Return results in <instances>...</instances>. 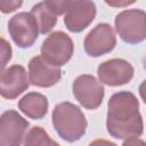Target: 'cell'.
Wrapping results in <instances>:
<instances>
[{"label": "cell", "instance_id": "2", "mask_svg": "<svg viewBox=\"0 0 146 146\" xmlns=\"http://www.w3.org/2000/svg\"><path fill=\"white\" fill-rule=\"evenodd\" d=\"M52 125L58 136L67 141H78L87 130V119L79 106L64 102L55 106L51 113Z\"/></svg>", "mask_w": 146, "mask_h": 146}, {"label": "cell", "instance_id": "14", "mask_svg": "<svg viewBox=\"0 0 146 146\" xmlns=\"http://www.w3.org/2000/svg\"><path fill=\"white\" fill-rule=\"evenodd\" d=\"M30 13L34 16L41 34L49 33L57 24V16L50 10L46 1H41L34 5Z\"/></svg>", "mask_w": 146, "mask_h": 146}, {"label": "cell", "instance_id": "4", "mask_svg": "<svg viewBox=\"0 0 146 146\" xmlns=\"http://www.w3.org/2000/svg\"><path fill=\"white\" fill-rule=\"evenodd\" d=\"M41 56L51 65L60 67L70 62L74 52L71 36L62 31L50 33L41 46Z\"/></svg>", "mask_w": 146, "mask_h": 146}, {"label": "cell", "instance_id": "6", "mask_svg": "<svg viewBox=\"0 0 146 146\" xmlns=\"http://www.w3.org/2000/svg\"><path fill=\"white\" fill-rule=\"evenodd\" d=\"M73 95L84 108L96 110L104 99L105 89L103 83L94 75L82 74L73 82Z\"/></svg>", "mask_w": 146, "mask_h": 146}, {"label": "cell", "instance_id": "8", "mask_svg": "<svg viewBox=\"0 0 146 146\" xmlns=\"http://www.w3.org/2000/svg\"><path fill=\"white\" fill-rule=\"evenodd\" d=\"M116 46L113 27L107 23L97 24L84 38V51L90 57H100L111 52Z\"/></svg>", "mask_w": 146, "mask_h": 146}, {"label": "cell", "instance_id": "12", "mask_svg": "<svg viewBox=\"0 0 146 146\" xmlns=\"http://www.w3.org/2000/svg\"><path fill=\"white\" fill-rule=\"evenodd\" d=\"M96 5L92 1H73L64 16V24L72 33L86 30L96 17Z\"/></svg>", "mask_w": 146, "mask_h": 146}, {"label": "cell", "instance_id": "22", "mask_svg": "<svg viewBox=\"0 0 146 146\" xmlns=\"http://www.w3.org/2000/svg\"><path fill=\"white\" fill-rule=\"evenodd\" d=\"M107 5L113 6V7H123V6H129L135 3V1H124V2H115V1H105Z\"/></svg>", "mask_w": 146, "mask_h": 146}, {"label": "cell", "instance_id": "13", "mask_svg": "<svg viewBox=\"0 0 146 146\" xmlns=\"http://www.w3.org/2000/svg\"><path fill=\"white\" fill-rule=\"evenodd\" d=\"M18 110L32 120H41L48 112V99L40 92H29L18 100Z\"/></svg>", "mask_w": 146, "mask_h": 146}, {"label": "cell", "instance_id": "19", "mask_svg": "<svg viewBox=\"0 0 146 146\" xmlns=\"http://www.w3.org/2000/svg\"><path fill=\"white\" fill-rule=\"evenodd\" d=\"M122 146H146V141L138 137H130L124 139Z\"/></svg>", "mask_w": 146, "mask_h": 146}, {"label": "cell", "instance_id": "18", "mask_svg": "<svg viewBox=\"0 0 146 146\" xmlns=\"http://www.w3.org/2000/svg\"><path fill=\"white\" fill-rule=\"evenodd\" d=\"M22 1L21 0H1L0 1V10L3 14H8V13H13L16 9H18L22 6Z\"/></svg>", "mask_w": 146, "mask_h": 146}, {"label": "cell", "instance_id": "5", "mask_svg": "<svg viewBox=\"0 0 146 146\" xmlns=\"http://www.w3.org/2000/svg\"><path fill=\"white\" fill-rule=\"evenodd\" d=\"M8 32L16 46L30 48L36 41L40 30L34 16L31 13L22 11L9 19Z\"/></svg>", "mask_w": 146, "mask_h": 146}, {"label": "cell", "instance_id": "10", "mask_svg": "<svg viewBox=\"0 0 146 146\" xmlns=\"http://www.w3.org/2000/svg\"><path fill=\"white\" fill-rule=\"evenodd\" d=\"M30 87V79L22 65H11L1 71L0 94L6 99H15Z\"/></svg>", "mask_w": 146, "mask_h": 146}, {"label": "cell", "instance_id": "20", "mask_svg": "<svg viewBox=\"0 0 146 146\" xmlns=\"http://www.w3.org/2000/svg\"><path fill=\"white\" fill-rule=\"evenodd\" d=\"M89 146H117V145L106 139H95L89 144Z\"/></svg>", "mask_w": 146, "mask_h": 146}, {"label": "cell", "instance_id": "16", "mask_svg": "<svg viewBox=\"0 0 146 146\" xmlns=\"http://www.w3.org/2000/svg\"><path fill=\"white\" fill-rule=\"evenodd\" d=\"M48 7L50 8V10L56 15V16H60L64 13L66 14V11L70 9V7L72 6L73 1H46Z\"/></svg>", "mask_w": 146, "mask_h": 146}, {"label": "cell", "instance_id": "9", "mask_svg": "<svg viewBox=\"0 0 146 146\" xmlns=\"http://www.w3.org/2000/svg\"><path fill=\"white\" fill-rule=\"evenodd\" d=\"M133 66L122 58L105 60L97 67L99 81L110 87H119L129 83L133 78Z\"/></svg>", "mask_w": 146, "mask_h": 146}, {"label": "cell", "instance_id": "7", "mask_svg": "<svg viewBox=\"0 0 146 146\" xmlns=\"http://www.w3.org/2000/svg\"><path fill=\"white\" fill-rule=\"evenodd\" d=\"M30 123L18 112L6 111L0 117V146H21Z\"/></svg>", "mask_w": 146, "mask_h": 146}, {"label": "cell", "instance_id": "11", "mask_svg": "<svg viewBox=\"0 0 146 146\" xmlns=\"http://www.w3.org/2000/svg\"><path fill=\"white\" fill-rule=\"evenodd\" d=\"M60 78V67L49 64L41 55L31 58L29 63V79L31 84L40 88H50L57 84Z\"/></svg>", "mask_w": 146, "mask_h": 146}, {"label": "cell", "instance_id": "17", "mask_svg": "<svg viewBox=\"0 0 146 146\" xmlns=\"http://www.w3.org/2000/svg\"><path fill=\"white\" fill-rule=\"evenodd\" d=\"M11 54L13 51L10 44L6 41V39L1 38V71L5 70V66L11 59Z\"/></svg>", "mask_w": 146, "mask_h": 146}, {"label": "cell", "instance_id": "21", "mask_svg": "<svg viewBox=\"0 0 146 146\" xmlns=\"http://www.w3.org/2000/svg\"><path fill=\"white\" fill-rule=\"evenodd\" d=\"M138 91H139L140 98H141L143 102L146 104V80H144V81L140 83V86H139V88H138Z\"/></svg>", "mask_w": 146, "mask_h": 146}, {"label": "cell", "instance_id": "1", "mask_svg": "<svg viewBox=\"0 0 146 146\" xmlns=\"http://www.w3.org/2000/svg\"><path fill=\"white\" fill-rule=\"evenodd\" d=\"M107 132L116 139L139 137L144 131L139 102L130 91H119L111 96L107 103Z\"/></svg>", "mask_w": 146, "mask_h": 146}, {"label": "cell", "instance_id": "15", "mask_svg": "<svg viewBox=\"0 0 146 146\" xmlns=\"http://www.w3.org/2000/svg\"><path fill=\"white\" fill-rule=\"evenodd\" d=\"M23 146H60V145L57 141L52 140L43 128L33 127L27 132Z\"/></svg>", "mask_w": 146, "mask_h": 146}, {"label": "cell", "instance_id": "3", "mask_svg": "<svg viewBox=\"0 0 146 146\" xmlns=\"http://www.w3.org/2000/svg\"><path fill=\"white\" fill-rule=\"evenodd\" d=\"M115 31L129 44H137L146 39V13L141 9H125L114 19Z\"/></svg>", "mask_w": 146, "mask_h": 146}]
</instances>
